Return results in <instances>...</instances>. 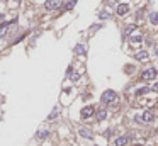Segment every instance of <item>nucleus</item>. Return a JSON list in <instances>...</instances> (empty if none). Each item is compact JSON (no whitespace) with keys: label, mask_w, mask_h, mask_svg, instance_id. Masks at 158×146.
<instances>
[{"label":"nucleus","mask_w":158,"mask_h":146,"mask_svg":"<svg viewBox=\"0 0 158 146\" xmlns=\"http://www.w3.org/2000/svg\"><path fill=\"white\" fill-rule=\"evenodd\" d=\"M157 55H158V49H157Z\"/></svg>","instance_id":"nucleus-24"},{"label":"nucleus","mask_w":158,"mask_h":146,"mask_svg":"<svg viewBox=\"0 0 158 146\" xmlns=\"http://www.w3.org/2000/svg\"><path fill=\"white\" fill-rule=\"evenodd\" d=\"M99 17H100V19H109V17H111V14L104 10V12H100V16H99Z\"/></svg>","instance_id":"nucleus-19"},{"label":"nucleus","mask_w":158,"mask_h":146,"mask_svg":"<svg viewBox=\"0 0 158 146\" xmlns=\"http://www.w3.org/2000/svg\"><path fill=\"white\" fill-rule=\"evenodd\" d=\"M117 16H126L127 12H129V5L127 3H121V5H117Z\"/></svg>","instance_id":"nucleus-5"},{"label":"nucleus","mask_w":158,"mask_h":146,"mask_svg":"<svg viewBox=\"0 0 158 146\" xmlns=\"http://www.w3.org/2000/svg\"><path fill=\"white\" fill-rule=\"evenodd\" d=\"M75 53H77V55H85V53H87V49H85V46H83V44H78V46L75 48Z\"/></svg>","instance_id":"nucleus-11"},{"label":"nucleus","mask_w":158,"mask_h":146,"mask_svg":"<svg viewBox=\"0 0 158 146\" xmlns=\"http://www.w3.org/2000/svg\"><path fill=\"white\" fill-rule=\"evenodd\" d=\"M143 41V37L140 34H136V36H131V43H141Z\"/></svg>","instance_id":"nucleus-16"},{"label":"nucleus","mask_w":158,"mask_h":146,"mask_svg":"<svg viewBox=\"0 0 158 146\" xmlns=\"http://www.w3.org/2000/svg\"><path fill=\"white\" fill-rule=\"evenodd\" d=\"M117 99V95H116V92L114 90H105L102 93V102L104 104H111V102H114Z\"/></svg>","instance_id":"nucleus-1"},{"label":"nucleus","mask_w":158,"mask_h":146,"mask_svg":"<svg viewBox=\"0 0 158 146\" xmlns=\"http://www.w3.org/2000/svg\"><path fill=\"white\" fill-rule=\"evenodd\" d=\"M61 5V0H48L46 2V9L48 10H54V9H58Z\"/></svg>","instance_id":"nucleus-4"},{"label":"nucleus","mask_w":158,"mask_h":146,"mask_svg":"<svg viewBox=\"0 0 158 146\" xmlns=\"http://www.w3.org/2000/svg\"><path fill=\"white\" fill-rule=\"evenodd\" d=\"M133 31H136V26H127V27L124 29V36H129Z\"/></svg>","instance_id":"nucleus-14"},{"label":"nucleus","mask_w":158,"mask_h":146,"mask_svg":"<svg viewBox=\"0 0 158 146\" xmlns=\"http://www.w3.org/2000/svg\"><path fill=\"white\" fill-rule=\"evenodd\" d=\"M48 134H50V131H48V129H46V131H44V129H41V131L37 132V138H39V139H44V138H48Z\"/></svg>","instance_id":"nucleus-13"},{"label":"nucleus","mask_w":158,"mask_h":146,"mask_svg":"<svg viewBox=\"0 0 158 146\" xmlns=\"http://www.w3.org/2000/svg\"><path fill=\"white\" fill-rule=\"evenodd\" d=\"M2 19H5V16H3V14H0V20H2Z\"/></svg>","instance_id":"nucleus-22"},{"label":"nucleus","mask_w":158,"mask_h":146,"mask_svg":"<svg viewBox=\"0 0 158 146\" xmlns=\"http://www.w3.org/2000/svg\"><path fill=\"white\" fill-rule=\"evenodd\" d=\"M150 22L155 24V26H158V12H151V14H150Z\"/></svg>","instance_id":"nucleus-12"},{"label":"nucleus","mask_w":158,"mask_h":146,"mask_svg":"<svg viewBox=\"0 0 158 146\" xmlns=\"http://www.w3.org/2000/svg\"><path fill=\"white\" fill-rule=\"evenodd\" d=\"M70 78L73 82H77V80H78V75H77V73H75V75H70Z\"/></svg>","instance_id":"nucleus-21"},{"label":"nucleus","mask_w":158,"mask_h":146,"mask_svg":"<svg viewBox=\"0 0 158 146\" xmlns=\"http://www.w3.org/2000/svg\"><path fill=\"white\" fill-rule=\"evenodd\" d=\"M134 58H136L138 61H146V59L150 58V55H148V51H140V53L134 55Z\"/></svg>","instance_id":"nucleus-8"},{"label":"nucleus","mask_w":158,"mask_h":146,"mask_svg":"<svg viewBox=\"0 0 158 146\" xmlns=\"http://www.w3.org/2000/svg\"><path fill=\"white\" fill-rule=\"evenodd\" d=\"M127 141H129L127 136H119V138L116 139V146H126L127 145Z\"/></svg>","instance_id":"nucleus-9"},{"label":"nucleus","mask_w":158,"mask_h":146,"mask_svg":"<svg viewBox=\"0 0 158 146\" xmlns=\"http://www.w3.org/2000/svg\"><path fill=\"white\" fill-rule=\"evenodd\" d=\"M141 121H143V122H153V121H155V116H153L150 110H146V112L141 116Z\"/></svg>","instance_id":"nucleus-6"},{"label":"nucleus","mask_w":158,"mask_h":146,"mask_svg":"<svg viewBox=\"0 0 158 146\" xmlns=\"http://www.w3.org/2000/svg\"><path fill=\"white\" fill-rule=\"evenodd\" d=\"M148 92H150V87H144V89L136 90V95H143V93H148Z\"/></svg>","instance_id":"nucleus-17"},{"label":"nucleus","mask_w":158,"mask_h":146,"mask_svg":"<svg viewBox=\"0 0 158 146\" xmlns=\"http://www.w3.org/2000/svg\"><path fill=\"white\" fill-rule=\"evenodd\" d=\"M153 89H155V90H157V92H158V83H157V85H155V87H153Z\"/></svg>","instance_id":"nucleus-23"},{"label":"nucleus","mask_w":158,"mask_h":146,"mask_svg":"<svg viewBox=\"0 0 158 146\" xmlns=\"http://www.w3.org/2000/svg\"><path fill=\"white\" fill-rule=\"evenodd\" d=\"M7 27H9V24H7V22H5V24H0V37L7 32Z\"/></svg>","instance_id":"nucleus-15"},{"label":"nucleus","mask_w":158,"mask_h":146,"mask_svg":"<svg viewBox=\"0 0 158 146\" xmlns=\"http://www.w3.org/2000/svg\"><path fill=\"white\" fill-rule=\"evenodd\" d=\"M75 3H77V0H70V2L65 5V9H66V10H70V9H73V5H75Z\"/></svg>","instance_id":"nucleus-18"},{"label":"nucleus","mask_w":158,"mask_h":146,"mask_svg":"<svg viewBox=\"0 0 158 146\" xmlns=\"http://www.w3.org/2000/svg\"><path fill=\"white\" fill-rule=\"evenodd\" d=\"M136 146H141V145H136Z\"/></svg>","instance_id":"nucleus-25"},{"label":"nucleus","mask_w":158,"mask_h":146,"mask_svg":"<svg viewBox=\"0 0 158 146\" xmlns=\"http://www.w3.org/2000/svg\"><path fill=\"white\" fill-rule=\"evenodd\" d=\"M107 117V110L105 109H99L97 110V121H104Z\"/></svg>","instance_id":"nucleus-10"},{"label":"nucleus","mask_w":158,"mask_h":146,"mask_svg":"<svg viewBox=\"0 0 158 146\" xmlns=\"http://www.w3.org/2000/svg\"><path fill=\"white\" fill-rule=\"evenodd\" d=\"M54 117H58V109H54L51 112V116H50V119H54Z\"/></svg>","instance_id":"nucleus-20"},{"label":"nucleus","mask_w":158,"mask_h":146,"mask_svg":"<svg viewBox=\"0 0 158 146\" xmlns=\"http://www.w3.org/2000/svg\"><path fill=\"white\" fill-rule=\"evenodd\" d=\"M78 134H80L82 138H85V139H92V138H94V136H92V132H90V129H85V128H80Z\"/></svg>","instance_id":"nucleus-7"},{"label":"nucleus","mask_w":158,"mask_h":146,"mask_svg":"<svg viewBox=\"0 0 158 146\" xmlns=\"http://www.w3.org/2000/svg\"><path fill=\"white\" fill-rule=\"evenodd\" d=\"M141 78H143V80H153V78H157V70H155V68L144 70V72L141 73Z\"/></svg>","instance_id":"nucleus-2"},{"label":"nucleus","mask_w":158,"mask_h":146,"mask_svg":"<svg viewBox=\"0 0 158 146\" xmlns=\"http://www.w3.org/2000/svg\"><path fill=\"white\" fill-rule=\"evenodd\" d=\"M94 112H95V109H94L92 105H87V107H83V109H82L80 114H82V117H83V119H88V117H92V116H94Z\"/></svg>","instance_id":"nucleus-3"}]
</instances>
